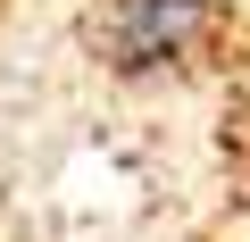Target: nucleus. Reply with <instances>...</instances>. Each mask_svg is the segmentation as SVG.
<instances>
[{
	"label": "nucleus",
	"mask_w": 250,
	"mask_h": 242,
	"mask_svg": "<svg viewBox=\"0 0 250 242\" xmlns=\"http://www.w3.org/2000/svg\"><path fill=\"white\" fill-rule=\"evenodd\" d=\"M217 9L208 0H108V17H100V42L117 67H167L200 42Z\"/></svg>",
	"instance_id": "nucleus-1"
}]
</instances>
